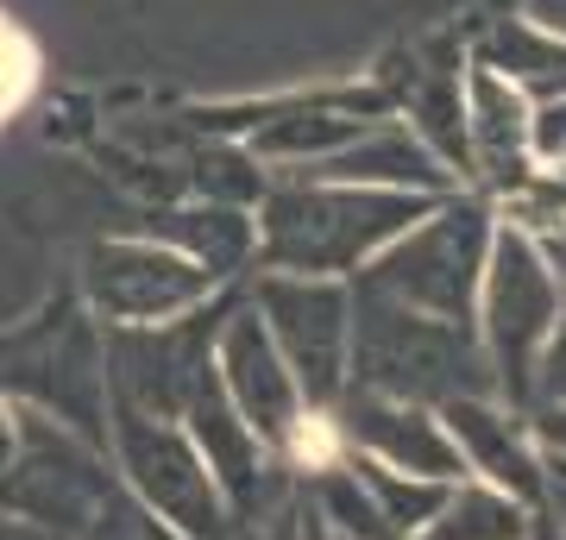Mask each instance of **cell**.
Returning a JSON list of instances; mask_svg holds the SVG:
<instances>
[{
    "label": "cell",
    "mask_w": 566,
    "mask_h": 540,
    "mask_svg": "<svg viewBox=\"0 0 566 540\" xmlns=\"http://www.w3.org/2000/svg\"><path fill=\"white\" fill-rule=\"evenodd\" d=\"M434 201L397 189H346V182H277L259 214V252L283 277H346L365 271L390 240H403Z\"/></svg>",
    "instance_id": "obj_1"
},
{
    "label": "cell",
    "mask_w": 566,
    "mask_h": 540,
    "mask_svg": "<svg viewBox=\"0 0 566 540\" xmlns=\"http://www.w3.org/2000/svg\"><path fill=\"white\" fill-rule=\"evenodd\" d=\"M346 390L441 409L453 396H491V371L472 327L416 315V308H397V301L359 289L353 346H346Z\"/></svg>",
    "instance_id": "obj_2"
},
{
    "label": "cell",
    "mask_w": 566,
    "mask_h": 540,
    "mask_svg": "<svg viewBox=\"0 0 566 540\" xmlns=\"http://www.w3.org/2000/svg\"><path fill=\"white\" fill-rule=\"evenodd\" d=\"M560 315H566V296L554 283L542 240H528L516 226H497L485 252V277H479V301H472V333H479V352H485L491 396L510 402L516 415L528 409L535 359H542Z\"/></svg>",
    "instance_id": "obj_3"
},
{
    "label": "cell",
    "mask_w": 566,
    "mask_h": 540,
    "mask_svg": "<svg viewBox=\"0 0 566 540\" xmlns=\"http://www.w3.org/2000/svg\"><path fill=\"white\" fill-rule=\"evenodd\" d=\"M491 233H497V226H491L485 201L441 195L403 240H390L378 258L365 264L359 289L365 296L397 301V308H416V315L472 327V301H479Z\"/></svg>",
    "instance_id": "obj_4"
},
{
    "label": "cell",
    "mask_w": 566,
    "mask_h": 540,
    "mask_svg": "<svg viewBox=\"0 0 566 540\" xmlns=\"http://www.w3.org/2000/svg\"><path fill=\"white\" fill-rule=\"evenodd\" d=\"M252 315L264 320L308 409H334L346 396V346H353V296L340 289V277L264 271Z\"/></svg>",
    "instance_id": "obj_5"
},
{
    "label": "cell",
    "mask_w": 566,
    "mask_h": 540,
    "mask_svg": "<svg viewBox=\"0 0 566 540\" xmlns=\"http://www.w3.org/2000/svg\"><path fill=\"white\" fill-rule=\"evenodd\" d=\"M120 434V465L126 478L139 484V497L151 502V516L182 540H214L227 521V502L208 478L202 453L189 446L182 427H170L164 415H139V409H120L114 421Z\"/></svg>",
    "instance_id": "obj_6"
},
{
    "label": "cell",
    "mask_w": 566,
    "mask_h": 540,
    "mask_svg": "<svg viewBox=\"0 0 566 540\" xmlns=\"http://www.w3.org/2000/svg\"><path fill=\"white\" fill-rule=\"evenodd\" d=\"M214 277L158 240H107L88 258V301L114 327H164L202 308Z\"/></svg>",
    "instance_id": "obj_7"
},
{
    "label": "cell",
    "mask_w": 566,
    "mask_h": 540,
    "mask_svg": "<svg viewBox=\"0 0 566 540\" xmlns=\"http://www.w3.org/2000/svg\"><path fill=\"white\" fill-rule=\"evenodd\" d=\"M208 364H214V383H221V396L233 402V415H240L271 453H283V441L296 434V421H303L308 402H303L290 364H283V352L271 346V333H264V320L252 315V308L227 315V327L214 333Z\"/></svg>",
    "instance_id": "obj_8"
},
{
    "label": "cell",
    "mask_w": 566,
    "mask_h": 540,
    "mask_svg": "<svg viewBox=\"0 0 566 540\" xmlns=\"http://www.w3.org/2000/svg\"><path fill=\"white\" fill-rule=\"evenodd\" d=\"M334 409H340L334 427H340L346 446H359V459L409 472V478H434V484L465 478V459H460V446H453V434H447L441 409L371 396V390H346Z\"/></svg>",
    "instance_id": "obj_9"
},
{
    "label": "cell",
    "mask_w": 566,
    "mask_h": 540,
    "mask_svg": "<svg viewBox=\"0 0 566 540\" xmlns=\"http://www.w3.org/2000/svg\"><path fill=\"white\" fill-rule=\"evenodd\" d=\"M441 421L453 434V446H460L465 478L497 484V490H510L528 509L547 497V465H542L535 434H528V415L504 409L497 396H453L441 402Z\"/></svg>",
    "instance_id": "obj_10"
},
{
    "label": "cell",
    "mask_w": 566,
    "mask_h": 540,
    "mask_svg": "<svg viewBox=\"0 0 566 540\" xmlns=\"http://www.w3.org/2000/svg\"><path fill=\"white\" fill-rule=\"evenodd\" d=\"M177 421H189L182 434H189V446L202 453L208 478H214V490H221L227 509L259 516L264 509V478H271V446L233 415V402H227L221 383H214V364H202V378L189 383Z\"/></svg>",
    "instance_id": "obj_11"
},
{
    "label": "cell",
    "mask_w": 566,
    "mask_h": 540,
    "mask_svg": "<svg viewBox=\"0 0 566 540\" xmlns=\"http://www.w3.org/2000/svg\"><path fill=\"white\" fill-rule=\"evenodd\" d=\"M460 100H465V170H479L491 195H516L542 170L528 158V107L535 100L516 82L479 70V63L465 70Z\"/></svg>",
    "instance_id": "obj_12"
},
{
    "label": "cell",
    "mask_w": 566,
    "mask_h": 540,
    "mask_svg": "<svg viewBox=\"0 0 566 540\" xmlns=\"http://www.w3.org/2000/svg\"><path fill=\"white\" fill-rule=\"evenodd\" d=\"M308 177L315 182H346V189H397V195H428V201L453 195V170L397 120L365 126L346 151L308 163Z\"/></svg>",
    "instance_id": "obj_13"
},
{
    "label": "cell",
    "mask_w": 566,
    "mask_h": 540,
    "mask_svg": "<svg viewBox=\"0 0 566 540\" xmlns=\"http://www.w3.org/2000/svg\"><path fill=\"white\" fill-rule=\"evenodd\" d=\"M479 70L516 82L528 100H560L566 95V39L542 32L528 20H497L479 44Z\"/></svg>",
    "instance_id": "obj_14"
},
{
    "label": "cell",
    "mask_w": 566,
    "mask_h": 540,
    "mask_svg": "<svg viewBox=\"0 0 566 540\" xmlns=\"http://www.w3.org/2000/svg\"><path fill=\"white\" fill-rule=\"evenodd\" d=\"M158 245L182 252L189 264H202L208 277L221 283V277H233V264H245V252H259V226L245 221L240 208L208 201V208L164 214V240H158Z\"/></svg>",
    "instance_id": "obj_15"
},
{
    "label": "cell",
    "mask_w": 566,
    "mask_h": 540,
    "mask_svg": "<svg viewBox=\"0 0 566 540\" xmlns=\"http://www.w3.org/2000/svg\"><path fill=\"white\" fill-rule=\"evenodd\" d=\"M422 540H535V509L485 478H460Z\"/></svg>",
    "instance_id": "obj_16"
},
{
    "label": "cell",
    "mask_w": 566,
    "mask_h": 540,
    "mask_svg": "<svg viewBox=\"0 0 566 540\" xmlns=\"http://www.w3.org/2000/svg\"><path fill=\"white\" fill-rule=\"evenodd\" d=\"M365 120L359 100H340V107H303V114H290V120H271L252 139V158H271V163H322L334 158V151H346V145L359 139Z\"/></svg>",
    "instance_id": "obj_17"
},
{
    "label": "cell",
    "mask_w": 566,
    "mask_h": 540,
    "mask_svg": "<svg viewBox=\"0 0 566 540\" xmlns=\"http://www.w3.org/2000/svg\"><path fill=\"white\" fill-rule=\"evenodd\" d=\"M353 478L365 484V497H371L378 521L390 528V540H422V528L441 516L447 490H453V484L409 478V472H390V465H371V459H353Z\"/></svg>",
    "instance_id": "obj_18"
},
{
    "label": "cell",
    "mask_w": 566,
    "mask_h": 540,
    "mask_svg": "<svg viewBox=\"0 0 566 540\" xmlns=\"http://www.w3.org/2000/svg\"><path fill=\"white\" fill-rule=\"evenodd\" d=\"M528 402H542V409H566V315L554 320V333H547L542 359H535V383H528Z\"/></svg>",
    "instance_id": "obj_19"
},
{
    "label": "cell",
    "mask_w": 566,
    "mask_h": 540,
    "mask_svg": "<svg viewBox=\"0 0 566 540\" xmlns=\"http://www.w3.org/2000/svg\"><path fill=\"white\" fill-rule=\"evenodd\" d=\"M25 88H32V51H25V39L13 25L0 20V120L25 100Z\"/></svg>",
    "instance_id": "obj_20"
},
{
    "label": "cell",
    "mask_w": 566,
    "mask_h": 540,
    "mask_svg": "<svg viewBox=\"0 0 566 540\" xmlns=\"http://www.w3.org/2000/svg\"><path fill=\"white\" fill-rule=\"evenodd\" d=\"M528 158L535 163H560L566 158V95L528 107Z\"/></svg>",
    "instance_id": "obj_21"
},
{
    "label": "cell",
    "mask_w": 566,
    "mask_h": 540,
    "mask_svg": "<svg viewBox=\"0 0 566 540\" xmlns=\"http://www.w3.org/2000/svg\"><path fill=\"white\" fill-rule=\"evenodd\" d=\"M535 427V446H542V465L554 472V478H566V409H542V415H528Z\"/></svg>",
    "instance_id": "obj_22"
},
{
    "label": "cell",
    "mask_w": 566,
    "mask_h": 540,
    "mask_svg": "<svg viewBox=\"0 0 566 540\" xmlns=\"http://www.w3.org/2000/svg\"><path fill=\"white\" fill-rule=\"evenodd\" d=\"M13 459H20V415L0 402V472H7Z\"/></svg>",
    "instance_id": "obj_23"
},
{
    "label": "cell",
    "mask_w": 566,
    "mask_h": 540,
    "mask_svg": "<svg viewBox=\"0 0 566 540\" xmlns=\"http://www.w3.org/2000/svg\"><path fill=\"white\" fill-rule=\"evenodd\" d=\"M547 264H554V283H560V296H566V233H554V240H542Z\"/></svg>",
    "instance_id": "obj_24"
},
{
    "label": "cell",
    "mask_w": 566,
    "mask_h": 540,
    "mask_svg": "<svg viewBox=\"0 0 566 540\" xmlns=\"http://www.w3.org/2000/svg\"><path fill=\"white\" fill-rule=\"evenodd\" d=\"M547 509H554V521H560V534H566V478H547Z\"/></svg>",
    "instance_id": "obj_25"
},
{
    "label": "cell",
    "mask_w": 566,
    "mask_h": 540,
    "mask_svg": "<svg viewBox=\"0 0 566 540\" xmlns=\"http://www.w3.org/2000/svg\"><path fill=\"white\" fill-rule=\"evenodd\" d=\"M303 540H327V528H322V516H308V528H303Z\"/></svg>",
    "instance_id": "obj_26"
},
{
    "label": "cell",
    "mask_w": 566,
    "mask_h": 540,
    "mask_svg": "<svg viewBox=\"0 0 566 540\" xmlns=\"http://www.w3.org/2000/svg\"><path fill=\"white\" fill-rule=\"evenodd\" d=\"M542 540H566V534H542Z\"/></svg>",
    "instance_id": "obj_27"
}]
</instances>
